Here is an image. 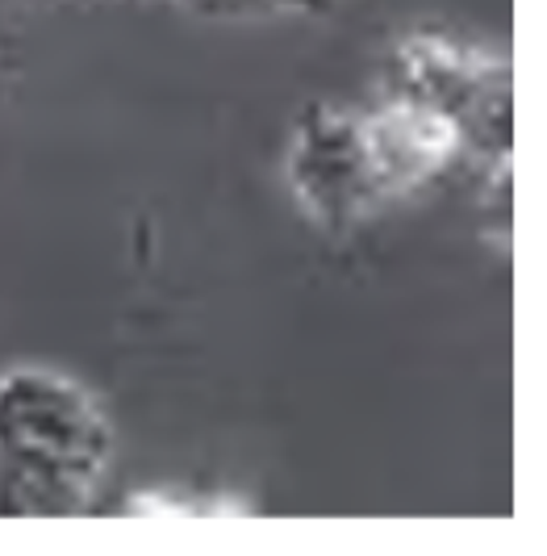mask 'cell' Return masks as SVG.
I'll return each instance as SVG.
<instances>
[{"label":"cell","mask_w":547,"mask_h":556,"mask_svg":"<svg viewBox=\"0 0 547 556\" xmlns=\"http://www.w3.org/2000/svg\"><path fill=\"white\" fill-rule=\"evenodd\" d=\"M110 456V418L80 381L42 364L0 372V519L92 510Z\"/></svg>","instance_id":"6da1fadb"},{"label":"cell","mask_w":547,"mask_h":556,"mask_svg":"<svg viewBox=\"0 0 547 556\" xmlns=\"http://www.w3.org/2000/svg\"><path fill=\"white\" fill-rule=\"evenodd\" d=\"M443 117L465 155L493 167L514 160V72L510 63L465 42L414 34L389 59V92Z\"/></svg>","instance_id":"7a4b0ae2"},{"label":"cell","mask_w":547,"mask_h":556,"mask_svg":"<svg viewBox=\"0 0 547 556\" xmlns=\"http://www.w3.org/2000/svg\"><path fill=\"white\" fill-rule=\"evenodd\" d=\"M284 180L305 218L327 235L352 230L384 201H393L372 155L364 113L339 105H309L297 117L284 155Z\"/></svg>","instance_id":"3957f363"},{"label":"cell","mask_w":547,"mask_h":556,"mask_svg":"<svg viewBox=\"0 0 547 556\" xmlns=\"http://www.w3.org/2000/svg\"><path fill=\"white\" fill-rule=\"evenodd\" d=\"M364 126H368V142L389 197L414 193L418 185L435 180L443 167H451L465 155L456 130L443 117L397 97H384L381 110L364 113Z\"/></svg>","instance_id":"277c9868"},{"label":"cell","mask_w":547,"mask_h":556,"mask_svg":"<svg viewBox=\"0 0 547 556\" xmlns=\"http://www.w3.org/2000/svg\"><path fill=\"white\" fill-rule=\"evenodd\" d=\"M205 17H272V13H327L334 0H180Z\"/></svg>","instance_id":"5b68a950"}]
</instances>
